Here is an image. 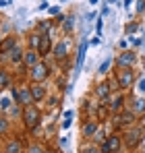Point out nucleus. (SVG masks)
I'll use <instances>...</instances> for the list:
<instances>
[{
    "instance_id": "nucleus-1",
    "label": "nucleus",
    "mask_w": 145,
    "mask_h": 153,
    "mask_svg": "<svg viewBox=\"0 0 145 153\" xmlns=\"http://www.w3.org/2000/svg\"><path fill=\"white\" fill-rule=\"evenodd\" d=\"M23 122H25V128L27 130H35V128L40 126V122H42V114H40V110L35 108V105H27L23 108Z\"/></svg>"
},
{
    "instance_id": "nucleus-2",
    "label": "nucleus",
    "mask_w": 145,
    "mask_h": 153,
    "mask_svg": "<svg viewBox=\"0 0 145 153\" xmlns=\"http://www.w3.org/2000/svg\"><path fill=\"white\" fill-rule=\"evenodd\" d=\"M13 100L17 102V105H21V108L33 105V95H31V89L29 87H13Z\"/></svg>"
},
{
    "instance_id": "nucleus-3",
    "label": "nucleus",
    "mask_w": 145,
    "mask_h": 153,
    "mask_svg": "<svg viewBox=\"0 0 145 153\" xmlns=\"http://www.w3.org/2000/svg\"><path fill=\"white\" fill-rule=\"evenodd\" d=\"M48 76H50V66L46 62H40V64H35L33 68H29V79H31V83H44Z\"/></svg>"
},
{
    "instance_id": "nucleus-4",
    "label": "nucleus",
    "mask_w": 145,
    "mask_h": 153,
    "mask_svg": "<svg viewBox=\"0 0 145 153\" xmlns=\"http://www.w3.org/2000/svg\"><path fill=\"white\" fill-rule=\"evenodd\" d=\"M135 62H137V54H135L133 50L120 52L118 58H116V66H118V68H131Z\"/></svg>"
},
{
    "instance_id": "nucleus-5",
    "label": "nucleus",
    "mask_w": 145,
    "mask_h": 153,
    "mask_svg": "<svg viewBox=\"0 0 145 153\" xmlns=\"http://www.w3.org/2000/svg\"><path fill=\"white\" fill-rule=\"evenodd\" d=\"M141 139H143V130L137 126V128H133V130H129L124 137H122V141L126 143V147L129 149H135L139 143H141Z\"/></svg>"
},
{
    "instance_id": "nucleus-6",
    "label": "nucleus",
    "mask_w": 145,
    "mask_h": 153,
    "mask_svg": "<svg viewBox=\"0 0 145 153\" xmlns=\"http://www.w3.org/2000/svg\"><path fill=\"white\" fill-rule=\"evenodd\" d=\"M133 76H135V73H133L131 68H120V71L116 73V79H118L120 89H129V87L133 85Z\"/></svg>"
},
{
    "instance_id": "nucleus-7",
    "label": "nucleus",
    "mask_w": 145,
    "mask_h": 153,
    "mask_svg": "<svg viewBox=\"0 0 145 153\" xmlns=\"http://www.w3.org/2000/svg\"><path fill=\"white\" fill-rule=\"evenodd\" d=\"M40 58H42V56L37 54V50H31V48H29V50H25V56H23V64L27 66V68H33L35 64H40V62H42Z\"/></svg>"
},
{
    "instance_id": "nucleus-8",
    "label": "nucleus",
    "mask_w": 145,
    "mask_h": 153,
    "mask_svg": "<svg viewBox=\"0 0 145 153\" xmlns=\"http://www.w3.org/2000/svg\"><path fill=\"white\" fill-rule=\"evenodd\" d=\"M69 46H71V44H69L67 39H64V42H58V44L54 46V52H52L54 58H56V60H64V58L69 56Z\"/></svg>"
},
{
    "instance_id": "nucleus-9",
    "label": "nucleus",
    "mask_w": 145,
    "mask_h": 153,
    "mask_svg": "<svg viewBox=\"0 0 145 153\" xmlns=\"http://www.w3.org/2000/svg\"><path fill=\"white\" fill-rule=\"evenodd\" d=\"M23 56H25V52L17 46L15 50H10L8 54H2V60H10L13 64H19V62H23Z\"/></svg>"
},
{
    "instance_id": "nucleus-10",
    "label": "nucleus",
    "mask_w": 145,
    "mask_h": 153,
    "mask_svg": "<svg viewBox=\"0 0 145 153\" xmlns=\"http://www.w3.org/2000/svg\"><path fill=\"white\" fill-rule=\"evenodd\" d=\"M120 145H122V137L120 134H110V137L106 139V147H108L110 153H118Z\"/></svg>"
},
{
    "instance_id": "nucleus-11",
    "label": "nucleus",
    "mask_w": 145,
    "mask_h": 153,
    "mask_svg": "<svg viewBox=\"0 0 145 153\" xmlns=\"http://www.w3.org/2000/svg\"><path fill=\"white\" fill-rule=\"evenodd\" d=\"M52 48V35L50 33H42V39H40V48H37V54L40 56H46Z\"/></svg>"
},
{
    "instance_id": "nucleus-12",
    "label": "nucleus",
    "mask_w": 145,
    "mask_h": 153,
    "mask_svg": "<svg viewBox=\"0 0 145 153\" xmlns=\"http://www.w3.org/2000/svg\"><path fill=\"white\" fill-rule=\"evenodd\" d=\"M31 95H33V102H42L46 97V87L42 83H31Z\"/></svg>"
},
{
    "instance_id": "nucleus-13",
    "label": "nucleus",
    "mask_w": 145,
    "mask_h": 153,
    "mask_svg": "<svg viewBox=\"0 0 145 153\" xmlns=\"http://www.w3.org/2000/svg\"><path fill=\"white\" fill-rule=\"evenodd\" d=\"M4 153H23V143L21 139H10L4 147Z\"/></svg>"
},
{
    "instance_id": "nucleus-14",
    "label": "nucleus",
    "mask_w": 145,
    "mask_h": 153,
    "mask_svg": "<svg viewBox=\"0 0 145 153\" xmlns=\"http://www.w3.org/2000/svg\"><path fill=\"white\" fill-rule=\"evenodd\" d=\"M99 128V124H97L96 120H87L85 124H83V128H81V132H83V137H87V139H91L93 134H96V130Z\"/></svg>"
},
{
    "instance_id": "nucleus-15",
    "label": "nucleus",
    "mask_w": 145,
    "mask_h": 153,
    "mask_svg": "<svg viewBox=\"0 0 145 153\" xmlns=\"http://www.w3.org/2000/svg\"><path fill=\"white\" fill-rule=\"evenodd\" d=\"M108 108H110V112H112V114L122 112V108H124V95H116V97H112L110 103H108Z\"/></svg>"
},
{
    "instance_id": "nucleus-16",
    "label": "nucleus",
    "mask_w": 145,
    "mask_h": 153,
    "mask_svg": "<svg viewBox=\"0 0 145 153\" xmlns=\"http://www.w3.org/2000/svg\"><path fill=\"white\" fill-rule=\"evenodd\" d=\"M17 48V37L15 35H8V37H4V42H2V46H0V52L2 54H8L10 50H15Z\"/></svg>"
},
{
    "instance_id": "nucleus-17",
    "label": "nucleus",
    "mask_w": 145,
    "mask_h": 153,
    "mask_svg": "<svg viewBox=\"0 0 145 153\" xmlns=\"http://www.w3.org/2000/svg\"><path fill=\"white\" fill-rule=\"evenodd\" d=\"M110 91H112V89H110V85H108V83H99V85L96 87V95L99 97V100H104V102L110 97Z\"/></svg>"
},
{
    "instance_id": "nucleus-18",
    "label": "nucleus",
    "mask_w": 145,
    "mask_h": 153,
    "mask_svg": "<svg viewBox=\"0 0 145 153\" xmlns=\"http://www.w3.org/2000/svg\"><path fill=\"white\" fill-rule=\"evenodd\" d=\"M8 87H13V79L8 75V71L0 68V91H4V89H8Z\"/></svg>"
},
{
    "instance_id": "nucleus-19",
    "label": "nucleus",
    "mask_w": 145,
    "mask_h": 153,
    "mask_svg": "<svg viewBox=\"0 0 145 153\" xmlns=\"http://www.w3.org/2000/svg\"><path fill=\"white\" fill-rule=\"evenodd\" d=\"M85 52H87V42L79 46V52H77V71L83 66V60H85Z\"/></svg>"
},
{
    "instance_id": "nucleus-20",
    "label": "nucleus",
    "mask_w": 145,
    "mask_h": 153,
    "mask_svg": "<svg viewBox=\"0 0 145 153\" xmlns=\"http://www.w3.org/2000/svg\"><path fill=\"white\" fill-rule=\"evenodd\" d=\"M116 122L118 124H131V122H135V114L133 112H122L120 116L116 118Z\"/></svg>"
},
{
    "instance_id": "nucleus-21",
    "label": "nucleus",
    "mask_w": 145,
    "mask_h": 153,
    "mask_svg": "<svg viewBox=\"0 0 145 153\" xmlns=\"http://www.w3.org/2000/svg\"><path fill=\"white\" fill-rule=\"evenodd\" d=\"M40 39H42V33H31V37H29L31 50H37V48H40Z\"/></svg>"
},
{
    "instance_id": "nucleus-22",
    "label": "nucleus",
    "mask_w": 145,
    "mask_h": 153,
    "mask_svg": "<svg viewBox=\"0 0 145 153\" xmlns=\"http://www.w3.org/2000/svg\"><path fill=\"white\" fill-rule=\"evenodd\" d=\"M133 114H145V100H135Z\"/></svg>"
},
{
    "instance_id": "nucleus-23",
    "label": "nucleus",
    "mask_w": 145,
    "mask_h": 153,
    "mask_svg": "<svg viewBox=\"0 0 145 153\" xmlns=\"http://www.w3.org/2000/svg\"><path fill=\"white\" fill-rule=\"evenodd\" d=\"M91 139H93V143H106V139H108V137L104 134V128H97L96 134H93Z\"/></svg>"
},
{
    "instance_id": "nucleus-24",
    "label": "nucleus",
    "mask_w": 145,
    "mask_h": 153,
    "mask_svg": "<svg viewBox=\"0 0 145 153\" xmlns=\"http://www.w3.org/2000/svg\"><path fill=\"white\" fill-rule=\"evenodd\" d=\"M72 116H75V114H72L71 110L62 114V120H64V122H62V126H64V128H69V126H71V124H72Z\"/></svg>"
},
{
    "instance_id": "nucleus-25",
    "label": "nucleus",
    "mask_w": 145,
    "mask_h": 153,
    "mask_svg": "<svg viewBox=\"0 0 145 153\" xmlns=\"http://www.w3.org/2000/svg\"><path fill=\"white\" fill-rule=\"evenodd\" d=\"M72 29H75V17H67V19H64V31H72Z\"/></svg>"
},
{
    "instance_id": "nucleus-26",
    "label": "nucleus",
    "mask_w": 145,
    "mask_h": 153,
    "mask_svg": "<svg viewBox=\"0 0 145 153\" xmlns=\"http://www.w3.org/2000/svg\"><path fill=\"white\" fill-rule=\"evenodd\" d=\"M6 132H8V120L0 118V134H6Z\"/></svg>"
},
{
    "instance_id": "nucleus-27",
    "label": "nucleus",
    "mask_w": 145,
    "mask_h": 153,
    "mask_svg": "<svg viewBox=\"0 0 145 153\" xmlns=\"http://www.w3.org/2000/svg\"><path fill=\"white\" fill-rule=\"evenodd\" d=\"M137 29H139V25H137V23H129V25H126V29H124V31H126V35H131V33H135V31H137Z\"/></svg>"
},
{
    "instance_id": "nucleus-28",
    "label": "nucleus",
    "mask_w": 145,
    "mask_h": 153,
    "mask_svg": "<svg viewBox=\"0 0 145 153\" xmlns=\"http://www.w3.org/2000/svg\"><path fill=\"white\" fill-rule=\"evenodd\" d=\"M110 64H112V60H104V62L99 64V73H108V68H110Z\"/></svg>"
},
{
    "instance_id": "nucleus-29",
    "label": "nucleus",
    "mask_w": 145,
    "mask_h": 153,
    "mask_svg": "<svg viewBox=\"0 0 145 153\" xmlns=\"http://www.w3.org/2000/svg\"><path fill=\"white\" fill-rule=\"evenodd\" d=\"M0 108H2V110H10V100H8V97L0 100Z\"/></svg>"
},
{
    "instance_id": "nucleus-30",
    "label": "nucleus",
    "mask_w": 145,
    "mask_h": 153,
    "mask_svg": "<svg viewBox=\"0 0 145 153\" xmlns=\"http://www.w3.org/2000/svg\"><path fill=\"white\" fill-rule=\"evenodd\" d=\"M27 153H44V149H42L40 145H31V147L27 149Z\"/></svg>"
},
{
    "instance_id": "nucleus-31",
    "label": "nucleus",
    "mask_w": 145,
    "mask_h": 153,
    "mask_svg": "<svg viewBox=\"0 0 145 153\" xmlns=\"http://www.w3.org/2000/svg\"><path fill=\"white\" fill-rule=\"evenodd\" d=\"M145 10V0H139L137 2V13H143Z\"/></svg>"
},
{
    "instance_id": "nucleus-32",
    "label": "nucleus",
    "mask_w": 145,
    "mask_h": 153,
    "mask_svg": "<svg viewBox=\"0 0 145 153\" xmlns=\"http://www.w3.org/2000/svg\"><path fill=\"white\" fill-rule=\"evenodd\" d=\"M81 153H99V149H96V147H89V149H81Z\"/></svg>"
},
{
    "instance_id": "nucleus-33",
    "label": "nucleus",
    "mask_w": 145,
    "mask_h": 153,
    "mask_svg": "<svg viewBox=\"0 0 145 153\" xmlns=\"http://www.w3.org/2000/svg\"><path fill=\"white\" fill-rule=\"evenodd\" d=\"M50 27H52V23H42V25H40V31H48Z\"/></svg>"
},
{
    "instance_id": "nucleus-34",
    "label": "nucleus",
    "mask_w": 145,
    "mask_h": 153,
    "mask_svg": "<svg viewBox=\"0 0 145 153\" xmlns=\"http://www.w3.org/2000/svg\"><path fill=\"white\" fill-rule=\"evenodd\" d=\"M60 10H58V6H54V8H50V15H58Z\"/></svg>"
},
{
    "instance_id": "nucleus-35",
    "label": "nucleus",
    "mask_w": 145,
    "mask_h": 153,
    "mask_svg": "<svg viewBox=\"0 0 145 153\" xmlns=\"http://www.w3.org/2000/svg\"><path fill=\"white\" fill-rule=\"evenodd\" d=\"M139 89H141V91H145V79L141 81V83H139Z\"/></svg>"
},
{
    "instance_id": "nucleus-36",
    "label": "nucleus",
    "mask_w": 145,
    "mask_h": 153,
    "mask_svg": "<svg viewBox=\"0 0 145 153\" xmlns=\"http://www.w3.org/2000/svg\"><path fill=\"white\" fill-rule=\"evenodd\" d=\"M6 4H8V2H6V0H0V8H4V6H6Z\"/></svg>"
},
{
    "instance_id": "nucleus-37",
    "label": "nucleus",
    "mask_w": 145,
    "mask_h": 153,
    "mask_svg": "<svg viewBox=\"0 0 145 153\" xmlns=\"http://www.w3.org/2000/svg\"><path fill=\"white\" fill-rule=\"evenodd\" d=\"M44 153H58L56 149H44Z\"/></svg>"
},
{
    "instance_id": "nucleus-38",
    "label": "nucleus",
    "mask_w": 145,
    "mask_h": 153,
    "mask_svg": "<svg viewBox=\"0 0 145 153\" xmlns=\"http://www.w3.org/2000/svg\"><path fill=\"white\" fill-rule=\"evenodd\" d=\"M89 2H91V4H96V2H97V0H89Z\"/></svg>"
},
{
    "instance_id": "nucleus-39",
    "label": "nucleus",
    "mask_w": 145,
    "mask_h": 153,
    "mask_svg": "<svg viewBox=\"0 0 145 153\" xmlns=\"http://www.w3.org/2000/svg\"><path fill=\"white\" fill-rule=\"evenodd\" d=\"M2 42H4V39H2V37H0V46H2Z\"/></svg>"
},
{
    "instance_id": "nucleus-40",
    "label": "nucleus",
    "mask_w": 145,
    "mask_h": 153,
    "mask_svg": "<svg viewBox=\"0 0 145 153\" xmlns=\"http://www.w3.org/2000/svg\"><path fill=\"white\" fill-rule=\"evenodd\" d=\"M0 60H2V52H0Z\"/></svg>"
},
{
    "instance_id": "nucleus-41",
    "label": "nucleus",
    "mask_w": 145,
    "mask_h": 153,
    "mask_svg": "<svg viewBox=\"0 0 145 153\" xmlns=\"http://www.w3.org/2000/svg\"><path fill=\"white\" fill-rule=\"evenodd\" d=\"M60 2H64V0H60Z\"/></svg>"
},
{
    "instance_id": "nucleus-42",
    "label": "nucleus",
    "mask_w": 145,
    "mask_h": 153,
    "mask_svg": "<svg viewBox=\"0 0 145 153\" xmlns=\"http://www.w3.org/2000/svg\"><path fill=\"white\" fill-rule=\"evenodd\" d=\"M0 153H2V151H0Z\"/></svg>"
}]
</instances>
